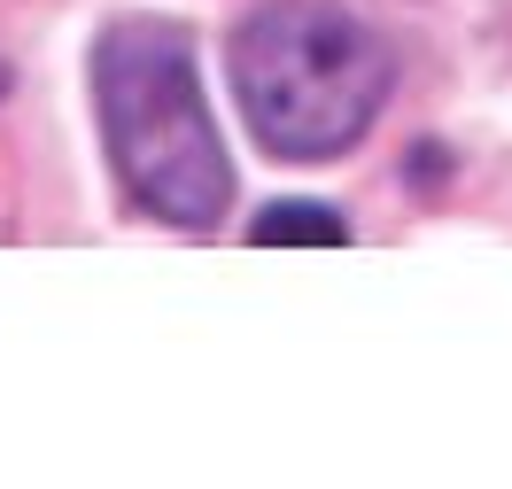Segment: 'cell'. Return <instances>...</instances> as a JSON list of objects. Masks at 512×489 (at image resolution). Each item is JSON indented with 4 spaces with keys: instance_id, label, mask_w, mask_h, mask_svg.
<instances>
[{
    "instance_id": "4",
    "label": "cell",
    "mask_w": 512,
    "mask_h": 489,
    "mask_svg": "<svg viewBox=\"0 0 512 489\" xmlns=\"http://www.w3.org/2000/svg\"><path fill=\"white\" fill-rule=\"evenodd\" d=\"M0 94H8V70H0Z\"/></svg>"
},
{
    "instance_id": "3",
    "label": "cell",
    "mask_w": 512,
    "mask_h": 489,
    "mask_svg": "<svg viewBox=\"0 0 512 489\" xmlns=\"http://www.w3.org/2000/svg\"><path fill=\"white\" fill-rule=\"evenodd\" d=\"M256 249H334V241H350V226L326 210V202H272L249 233Z\"/></svg>"
},
{
    "instance_id": "1",
    "label": "cell",
    "mask_w": 512,
    "mask_h": 489,
    "mask_svg": "<svg viewBox=\"0 0 512 489\" xmlns=\"http://www.w3.org/2000/svg\"><path fill=\"white\" fill-rule=\"evenodd\" d=\"M94 101L109 163L140 210L171 226H218L233 202V163L194 86V47L179 24L125 16L94 47Z\"/></svg>"
},
{
    "instance_id": "2",
    "label": "cell",
    "mask_w": 512,
    "mask_h": 489,
    "mask_svg": "<svg viewBox=\"0 0 512 489\" xmlns=\"http://www.w3.org/2000/svg\"><path fill=\"white\" fill-rule=\"evenodd\" d=\"M233 94L272 156L326 163L388 101V47L334 0H264L233 32Z\"/></svg>"
}]
</instances>
